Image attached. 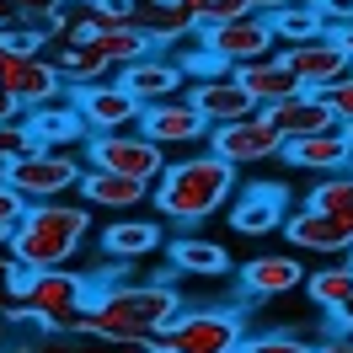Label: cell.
I'll list each match as a JSON object with an SVG mask.
<instances>
[{"label":"cell","instance_id":"3","mask_svg":"<svg viewBox=\"0 0 353 353\" xmlns=\"http://www.w3.org/2000/svg\"><path fill=\"white\" fill-rule=\"evenodd\" d=\"M86 236H91V203L43 199L22 209V220L11 225L6 246L22 268H70L75 252L86 246Z\"/></svg>","mask_w":353,"mask_h":353},{"label":"cell","instance_id":"37","mask_svg":"<svg viewBox=\"0 0 353 353\" xmlns=\"http://www.w3.org/2000/svg\"><path fill=\"white\" fill-rule=\"evenodd\" d=\"M81 343H75V332H54V337H43V343H32L27 353H75Z\"/></svg>","mask_w":353,"mask_h":353},{"label":"cell","instance_id":"17","mask_svg":"<svg viewBox=\"0 0 353 353\" xmlns=\"http://www.w3.org/2000/svg\"><path fill=\"white\" fill-rule=\"evenodd\" d=\"M43 54L54 59V70H59V81H65L70 91L75 86H97V81H112V75H118V65L102 54L97 38H54Z\"/></svg>","mask_w":353,"mask_h":353},{"label":"cell","instance_id":"49","mask_svg":"<svg viewBox=\"0 0 353 353\" xmlns=\"http://www.w3.org/2000/svg\"><path fill=\"white\" fill-rule=\"evenodd\" d=\"M348 263H353V246H348Z\"/></svg>","mask_w":353,"mask_h":353},{"label":"cell","instance_id":"31","mask_svg":"<svg viewBox=\"0 0 353 353\" xmlns=\"http://www.w3.org/2000/svg\"><path fill=\"white\" fill-rule=\"evenodd\" d=\"M241 353H316V348L294 332H257V337H241Z\"/></svg>","mask_w":353,"mask_h":353},{"label":"cell","instance_id":"23","mask_svg":"<svg viewBox=\"0 0 353 353\" xmlns=\"http://www.w3.org/2000/svg\"><path fill=\"white\" fill-rule=\"evenodd\" d=\"M166 230L155 220H112L102 230V257L108 263H145L150 252H161Z\"/></svg>","mask_w":353,"mask_h":353},{"label":"cell","instance_id":"33","mask_svg":"<svg viewBox=\"0 0 353 353\" xmlns=\"http://www.w3.org/2000/svg\"><path fill=\"white\" fill-rule=\"evenodd\" d=\"M176 65H182V75H188V81H203V75H220V70H230V65H220L209 48H182V54H176Z\"/></svg>","mask_w":353,"mask_h":353},{"label":"cell","instance_id":"24","mask_svg":"<svg viewBox=\"0 0 353 353\" xmlns=\"http://www.w3.org/2000/svg\"><path fill=\"white\" fill-rule=\"evenodd\" d=\"M27 129H32V139L38 145H59V150H70L75 139H91L86 118H81V108L75 102H43V108H27Z\"/></svg>","mask_w":353,"mask_h":353},{"label":"cell","instance_id":"48","mask_svg":"<svg viewBox=\"0 0 353 353\" xmlns=\"http://www.w3.org/2000/svg\"><path fill=\"white\" fill-rule=\"evenodd\" d=\"M0 252H6V230H0Z\"/></svg>","mask_w":353,"mask_h":353},{"label":"cell","instance_id":"50","mask_svg":"<svg viewBox=\"0 0 353 353\" xmlns=\"http://www.w3.org/2000/svg\"><path fill=\"white\" fill-rule=\"evenodd\" d=\"M236 353H241V348H236Z\"/></svg>","mask_w":353,"mask_h":353},{"label":"cell","instance_id":"10","mask_svg":"<svg viewBox=\"0 0 353 353\" xmlns=\"http://www.w3.org/2000/svg\"><path fill=\"white\" fill-rule=\"evenodd\" d=\"M209 150L225 155L230 166H257V161H279L284 155V134L263 118V108L236 118V123H214L209 129Z\"/></svg>","mask_w":353,"mask_h":353},{"label":"cell","instance_id":"42","mask_svg":"<svg viewBox=\"0 0 353 353\" xmlns=\"http://www.w3.org/2000/svg\"><path fill=\"white\" fill-rule=\"evenodd\" d=\"M112 353H161V348H155V337H145V343H112Z\"/></svg>","mask_w":353,"mask_h":353},{"label":"cell","instance_id":"1","mask_svg":"<svg viewBox=\"0 0 353 353\" xmlns=\"http://www.w3.org/2000/svg\"><path fill=\"white\" fill-rule=\"evenodd\" d=\"M182 310V294L166 279H145V284H102L91 289L86 310H81V337H102V343H145Z\"/></svg>","mask_w":353,"mask_h":353},{"label":"cell","instance_id":"45","mask_svg":"<svg viewBox=\"0 0 353 353\" xmlns=\"http://www.w3.org/2000/svg\"><path fill=\"white\" fill-rule=\"evenodd\" d=\"M17 112H22V102H17V97H6V91H0V118H17Z\"/></svg>","mask_w":353,"mask_h":353},{"label":"cell","instance_id":"25","mask_svg":"<svg viewBox=\"0 0 353 353\" xmlns=\"http://www.w3.org/2000/svg\"><path fill=\"white\" fill-rule=\"evenodd\" d=\"M91 209H134V203L150 199V182H134V176H118V172H91L81 176V188H75Z\"/></svg>","mask_w":353,"mask_h":353},{"label":"cell","instance_id":"7","mask_svg":"<svg viewBox=\"0 0 353 353\" xmlns=\"http://www.w3.org/2000/svg\"><path fill=\"white\" fill-rule=\"evenodd\" d=\"M22 300L32 305V316H38L43 332H75L91 289H86V279L70 273V268H32V284H27Z\"/></svg>","mask_w":353,"mask_h":353},{"label":"cell","instance_id":"47","mask_svg":"<svg viewBox=\"0 0 353 353\" xmlns=\"http://www.w3.org/2000/svg\"><path fill=\"white\" fill-rule=\"evenodd\" d=\"M343 129H348V145H353V118H348V123H343Z\"/></svg>","mask_w":353,"mask_h":353},{"label":"cell","instance_id":"35","mask_svg":"<svg viewBox=\"0 0 353 353\" xmlns=\"http://www.w3.org/2000/svg\"><path fill=\"white\" fill-rule=\"evenodd\" d=\"M327 102H332V112L348 123V118H353V75H348V81H337V86L327 91Z\"/></svg>","mask_w":353,"mask_h":353},{"label":"cell","instance_id":"43","mask_svg":"<svg viewBox=\"0 0 353 353\" xmlns=\"http://www.w3.org/2000/svg\"><path fill=\"white\" fill-rule=\"evenodd\" d=\"M332 38H337V43H343V54L353 59V22H348V27H332Z\"/></svg>","mask_w":353,"mask_h":353},{"label":"cell","instance_id":"16","mask_svg":"<svg viewBox=\"0 0 353 353\" xmlns=\"http://www.w3.org/2000/svg\"><path fill=\"white\" fill-rule=\"evenodd\" d=\"M279 161H289V166H300V172H343V166H353V145H348V129L343 123H332V129H316V134H300V139H284V155Z\"/></svg>","mask_w":353,"mask_h":353},{"label":"cell","instance_id":"12","mask_svg":"<svg viewBox=\"0 0 353 353\" xmlns=\"http://www.w3.org/2000/svg\"><path fill=\"white\" fill-rule=\"evenodd\" d=\"M70 102L81 108V118H86L91 134L134 129V123H139V112H145L129 91L118 86V75H112V81H97V86H75V91H70Z\"/></svg>","mask_w":353,"mask_h":353},{"label":"cell","instance_id":"36","mask_svg":"<svg viewBox=\"0 0 353 353\" xmlns=\"http://www.w3.org/2000/svg\"><path fill=\"white\" fill-rule=\"evenodd\" d=\"M316 6H321L327 27H348L353 22V0H316Z\"/></svg>","mask_w":353,"mask_h":353},{"label":"cell","instance_id":"2","mask_svg":"<svg viewBox=\"0 0 353 353\" xmlns=\"http://www.w3.org/2000/svg\"><path fill=\"white\" fill-rule=\"evenodd\" d=\"M236 172L241 166H230L214 150L182 155V161H166V172L155 176L150 199L172 225H203L209 214H220V203L236 199Z\"/></svg>","mask_w":353,"mask_h":353},{"label":"cell","instance_id":"5","mask_svg":"<svg viewBox=\"0 0 353 353\" xmlns=\"http://www.w3.org/2000/svg\"><path fill=\"white\" fill-rule=\"evenodd\" d=\"M0 176H6L27 203H43V199H65V193H75L81 176H86V161H81L75 150H59V145H32L27 155L6 161Z\"/></svg>","mask_w":353,"mask_h":353},{"label":"cell","instance_id":"14","mask_svg":"<svg viewBox=\"0 0 353 353\" xmlns=\"http://www.w3.org/2000/svg\"><path fill=\"white\" fill-rule=\"evenodd\" d=\"M284 59L294 65V75L305 81V91H332L337 81H348V75H353V59L343 54V43H337L332 32L310 38V43L284 48Z\"/></svg>","mask_w":353,"mask_h":353},{"label":"cell","instance_id":"15","mask_svg":"<svg viewBox=\"0 0 353 353\" xmlns=\"http://www.w3.org/2000/svg\"><path fill=\"white\" fill-rule=\"evenodd\" d=\"M284 220H289V193L279 182H257V188H246V199L230 203V230H236V236H252V241L284 230Z\"/></svg>","mask_w":353,"mask_h":353},{"label":"cell","instance_id":"28","mask_svg":"<svg viewBox=\"0 0 353 353\" xmlns=\"http://www.w3.org/2000/svg\"><path fill=\"white\" fill-rule=\"evenodd\" d=\"M310 209H321V214H332V220L343 225L353 236V166H343V172H327L316 188H310Z\"/></svg>","mask_w":353,"mask_h":353},{"label":"cell","instance_id":"21","mask_svg":"<svg viewBox=\"0 0 353 353\" xmlns=\"http://www.w3.org/2000/svg\"><path fill=\"white\" fill-rule=\"evenodd\" d=\"M284 236L300 252H316V257H348V246L353 236L343 230V225L332 220V214H321V209H289V220H284Z\"/></svg>","mask_w":353,"mask_h":353},{"label":"cell","instance_id":"41","mask_svg":"<svg viewBox=\"0 0 353 353\" xmlns=\"http://www.w3.org/2000/svg\"><path fill=\"white\" fill-rule=\"evenodd\" d=\"M6 268H11V246H6V252H0V310L11 305V289H6Z\"/></svg>","mask_w":353,"mask_h":353},{"label":"cell","instance_id":"30","mask_svg":"<svg viewBox=\"0 0 353 353\" xmlns=\"http://www.w3.org/2000/svg\"><path fill=\"white\" fill-rule=\"evenodd\" d=\"M32 145H38V139H32V129H27L22 112H17V118H0V166L17 161V155H27Z\"/></svg>","mask_w":353,"mask_h":353},{"label":"cell","instance_id":"34","mask_svg":"<svg viewBox=\"0 0 353 353\" xmlns=\"http://www.w3.org/2000/svg\"><path fill=\"white\" fill-rule=\"evenodd\" d=\"M22 209H27V199L6 182V176H0V230H6V236H11V225L22 220Z\"/></svg>","mask_w":353,"mask_h":353},{"label":"cell","instance_id":"19","mask_svg":"<svg viewBox=\"0 0 353 353\" xmlns=\"http://www.w3.org/2000/svg\"><path fill=\"white\" fill-rule=\"evenodd\" d=\"M263 118H268V123H273L279 134H284V139H300V134H316V129H332V123H343V118L332 112L327 91H294V97H284V102L263 108Z\"/></svg>","mask_w":353,"mask_h":353},{"label":"cell","instance_id":"40","mask_svg":"<svg viewBox=\"0 0 353 353\" xmlns=\"http://www.w3.org/2000/svg\"><path fill=\"white\" fill-rule=\"evenodd\" d=\"M332 321H337V332H353V300H343V305L332 310Z\"/></svg>","mask_w":353,"mask_h":353},{"label":"cell","instance_id":"44","mask_svg":"<svg viewBox=\"0 0 353 353\" xmlns=\"http://www.w3.org/2000/svg\"><path fill=\"white\" fill-rule=\"evenodd\" d=\"M75 353H112V343H102V337H86V343H81Z\"/></svg>","mask_w":353,"mask_h":353},{"label":"cell","instance_id":"18","mask_svg":"<svg viewBox=\"0 0 353 353\" xmlns=\"http://www.w3.org/2000/svg\"><path fill=\"white\" fill-rule=\"evenodd\" d=\"M193 108L209 118V123H236L246 112H257V102L246 97V86L236 81V70H220V75H203V81H188L182 91Z\"/></svg>","mask_w":353,"mask_h":353},{"label":"cell","instance_id":"27","mask_svg":"<svg viewBox=\"0 0 353 353\" xmlns=\"http://www.w3.org/2000/svg\"><path fill=\"white\" fill-rule=\"evenodd\" d=\"M268 22H273V38H279V48H294V43H310V38L332 32L316 0H289V6H273V11H268Z\"/></svg>","mask_w":353,"mask_h":353},{"label":"cell","instance_id":"26","mask_svg":"<svg viewBox=\"0 0 353 353\" xmlns=\"http://www.w3.org/2000/svg\"><path fill=\"white\" fill-rule=\"evenodd\" d=\"M166 252H172L176 273H193V279H225V273H230L225 241H209V236H176Z\"/></svg>","mask_w":353,"mask_h":353},{"label":"cell","instance_id":"11","mask_svg":"<svg viewBox=\"0 0 353 353\" xmlns=\"http://www.w3.org/2000/svg\"><path fill=\"white\" fill-rule=\"evenodd\" d=\"M209 118H203L188 97H166V102H145L139 112V134H150L161 150H188V145H209Z\"/></svg>","mask_w":353,"mask_h":353},{"label":"cell","instance_id":"13","mask_svg":"<svg viewBox=\"0 0 353 353\" xmlns=\"http://www.w3.org/2000/svg\"><path fill=\"white\" fill-rule=\"evenodd\" d=\"M118 86L129 91L134 102L145 108V102H166V97H182V86H188V75H182V65H176V54H161V48H145L134 65L118 70Z\"/></svg>","mask_w":353,"mask_h":353},{"label":"cell","instance_id":"22","mask_svg":"<svg viewBox=\"0 0 353 353\" xmlns=\"http://www.w3.org/2000/svg\"><path fill=\"white\" fill-rule=\"evenodd\" d=\"M300 284H305V268H300V257H289V252H263V257H252L241 268V289L252 300H279V294H289V289H300Z\"/></svg>","mask_w":353,"mask_h":353},{"label":"cell","instance_id":"29","mask_svg":"<svg viewBox=\"0 0 353 353\" xmlns=\"http://www.w3.org/2000/svg\"><path fill=\"white\" fill-rule=\"evenodd\" d=\"M305 294L332 316L343 300H353V263L343 257V263H327V268H316V273H305Z\"/></svg>","mask_w":353,"mask_h":353},{"label":"cell","instance_id":"32","mask_svg":"<svg viewBox=\"0 0 353 353\" xmlns=\"http://www.w3.org/2000/svg\"><path fill=\"white\" fill-rule=\"evenodd\" d=\"M246 11H263V0H203L199 11V27H214V22H236Z\"/></svg>","mask_w":353,"mask_h":353},{"label":"cell","instance_id":"38","mask_svg":"<svg viewBox=\"0 0 353 353\" xmlns=\"http://www.w3.org/2000/svg\"><path fill=\"white\" fill-rule=\"evenodd\" d=\"M11 6H17V11H22L27 22H43L48 11H54V0H11Z\"/></svg>","mask_w":353,"mask_h":353},{"label":"cell","instance_id":"6","mask_svg":"<svg viewBox=\"0 0 353 353\" xmlns=\"http://www.w3.org/2000/svg\"><path fill=\"white\" fill-rule=\"evenodd\" d=\"M86 166L91 172H118V176H134V182H150L166 172V150L155 145L150 134L134 129H118V134H91L86 139Z\"/></svg>","mask_w":353,"mask_h":353},{"label":"cell","instance_id":"9","mask_svg":"<svg viewBox=\"0 0 353 353\" xmlns=\"http://www.w3.org/2000/svg\"><path fill=\"white\" fill-rule=\"evenodd\" d=\"M0 91L17 97L27 112V108H43V102H59L65 81H59V70H54L48 54H22V48L0 43Z\"/></svg>","mask_w":353,"mask_h":353},{"label":"cell","instance_id":"4","mask_svg":"<svg viewBox=\"0 0 353 353\" xmlns=\"http://www.w3.org/2000/svg\"><path fill=\"white\" fill-rule=\"evenodd\" d=\"M241 310H220V305H182L155 332L161 353H236L241 348Z\"/></svg>","mask_w":353,"mask_h":353},{"label":"cell","instance_id":"46","mask_svg":"<svg viewBox=\"0 0 353 353\" xmlns=\"http://www.w3.org/2000/svg\"><path fill=\"white\" fill-rule=\"evenodd\" d=\"M0 353H6V310H0Z\"/></svg>","mask_w":353,"mask_h":353},{"label":"cell","instance_id":"8","mask_svg":"<svg viewBox=\"0 0 353 353\" xmlns=\"http://www.w3.org/2000/svg\"><path fill=\"white\" fill-rule=\"evenodd\" d=\"M199 48H209L220 65H252V59H268V54H279V38H273V22H268V11H246L236 22H214V27H199L193 32Z\"/></svg>","mask_w":353,"mask_h":353},{"label":"cell","instance_id":"20","mask_svg":"<svg viewBox=\"0 0 353 353\" xmlns=\"http://www.w3.org/2000/svg\"><path fill=\"white\" fill-rule=\"evenodd\" d=\"M236 81L246 86V97H252L257 108H273V102H284L294 91H305V81H300L294 65L284 59V48L268 54V59H252V65H236Z\"/></svg>","mask_w":353,"mask_h":353},{"label":"cell","instance_id":"39","mask_svg":"<svg viewBox=\"0 0 353 353\" xmlns=\"http://www.w3.org/2000/svg\"><path fill=\"white\" fill-rule=\"evenodd\" d=\"M316 353H353V332H337L327 343H316Z\"/></svg>","mask_w":353,"mask_h":353}]
</instances>
